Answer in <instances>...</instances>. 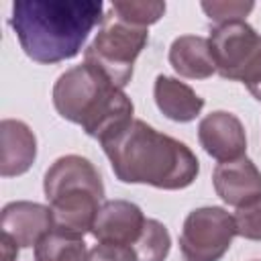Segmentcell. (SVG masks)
<instances>
[{"instance_id": "obj_7", "label": "cell", "mask_w": 261, "mask_h": 261, "mask_svg": "<svg viewBox=\"0 0 261 261\" xmlns=\"http://www.w3.org/2000/svg\"><path fill=\"white\" fill-rule=\"evenodd\" d=\"M216 73L239 82L245 67L261 45V35L247 20L214 24L208 37Z\"/></svg>"}, {"instance_id": "obj_20", "label": "cell", "mask_w": 261, "mask_h": 261, "mask_svg": "<svg viewBox=\"0 0 261 261\" xmlns=\"http://www.w3.org/2000/svg\"><path fill=\"white\" fill-rule=\"evenodd\" d=\"M86 261H135V253L124 245L98 243L88 251Z\"/></svg>"}, {"instance_id": "obj_2", "label": "cell", "mask_w": 261, "mask_h": 261, "mask_svg": "<svg viewBox=\"0 0 261 261\" xmlns=\"http://www.w3.org/2000/svg\"><path fill=\"white\" fill-rule=\"evenodd\" d=\"M102 20L100 0H16L10 12V27L22 51L37 63L75 57Z\"/></svg>"}, {"instance_id": "obj_13", "label": "cell", "mask_w": 261, "mask_h": 261, "mask_svg": "<svg viewBox=\"0 0 261 261\" xmlns=\"http://www.w3.org/2000/svg\"><path fill=\"white\" fill-rule=\"evenodd\" d=\"M153 96L157 108L175 122H192L204 108V98L198 96L188 84L169 77L157 75L153 86Z\"/></svg>"}, {"instance_id": "obj_19", "label": "cell", "mask_w": 261, "mask_h": 261, "mask_svg": "<svg viewBox=\"0 0 261 261\" xmlns=\"http://www.w3.org/2000/svg\"><path fill=\"white\" fill-rule=\"evenodd\" d=\"M232 218L239 237L249 241H261V196L239 206Z\"/></svg>"}, {"instance_id": "obj_6", "label": "cell", "mask_w": 261, "mask_h": 261, "mask_svg": "<svg viewBox=\"0 0 261 261\" xmlns=\"http://www.w3.org/2000/svg\"><path fill=\"white\" fill-rule=\"evenodd\" d=\"M237 237L232 214L220 206L192 210L179 232V251L186 261H220Z\"/></svg>"}, {"instance_id": "obj_21", "label": "cell", "mask_w": 261, "mask_h": 261, "mask_svg": "<svg viewBox=\"0 0 261 261\" xmlns=\"http://www.w3.org/2000/svg\"><path fill=\"white\" fill-rule=\"evenodd\" d=\"M241 84L247 86V90L261 102V45L257 49V53L253 55V59L249 61V65L245 67L241 80Z\"/></svg>"}, {"instance_id": "obj_1", "label": "cell", "mask_w": 261, "mask_h": 261, "mask_svg": "<svg viewBox=\"0 0 261 261\" xmlns=\"http://www.w3.org/2000/svg\"><path fill=\"white\" fill-rule=\"evenodd\" d=\"M100 145L114 175L122 184L184 190L192 186L200 173V161L186 143L159 133L139 118H133Z\"/></svg>"}, {"instance_id": "obj_22", "label": "cell", "mask_w": 261, "mask_h": 261, "mask_svg": "<svg viewBox=\"0 0 261 261\" xmlns=\"http://www.w3.org/2000/svg\"><path fill=\"white\" fill-rule=\"evenodd\" d=\"M0 243H2V255H4V261H16V257H18V245H14L8 237H4L2 234V239H0Z\"/></svg>"}, {"instance_id": "obj_12", "label": "cell", "mask_w": 261, "mask_h": 261, "mask_svg": "<svg viewBox=\"0 0 261 261\" xmlns=\"http://www.w3.org/2000/svg\"><path fill=\"white\" fill-rule=\"evenodd\" d=\"M0 175L14 177L31 169L37 159V137L27 122L4 118L0 122Z\"/></svg>"}, {"instance_id": "obj_5", "label": "cell", "mask_w": 261, "mask_h": 261, "mask_svg": "<svg viewBox=\"0 0 261 261\" xmlns=\"http://www.w3.org/2000/svg\"><path fill=\"white\" fill-rule=\"evenodd\" d=\"M149 41V31L128 24L110 10L104 14L102 27L84 51V61L100 69L114 86L124 88L133 77V67Z\"/></svg>"}, {"instance_id": "obj_8", "label": "cell", "mask_w": 261, "mask_h": 261, "mask_svg": "<svg viewBox=\"0 0 261 261\" xmlns=\"http://www.w3.org/2000/svg\"><path fill=\"white\" fill-rule=\"evenodd\" d=\"M198 141L204 151L220 163L241 159L247 153L245 126L239 116L226 110H214L200 120Z\"/></svg>"}, {"instance_id": "obj_3", "label": "cell", "mask_w": 261, "mask_h": 261, "mask_svg": "<svg viewBox=\"0 0 261 261\" xmlns=\"http://www.w3.org/2000/svg\"><path fill=\"white\" fill-rule=\"evenodd\" d=\"M51 96L61 118L80 124L88 137L100 143L124 128L135 112L124 90L86 61L63 71Z\"/></svg>"}, {"instance_id": "obj_10", "label": "cell", "mask_w": 261, "mask_h": 261, "mask_svg": "<svg viewBox=\"0 0 261 261\" xmlns=\"http://www.w3.org/2000/svg\"><path fill=\"white\" fill-rule=\"evenodd\" d=\"M143 210L128 200H106L92 226V234L98 243H114L133 247L145 228Z\"/></svg>"}, {"instance_id": "obj_15", "label": "cell", "mask_w": 261, "mask_h": 261, "mask_svg": "<svg viewBox=\"0 0 261 261\" xmlns=\"http://www.w3.org/2000/svg\"><path fill=\"white\" fill-rule=\"evenodd\" d=\"M84 237L53 228L35 245V261H86Z\"/></svg>"}, {"instance_id": "obj_16", "label": "cell", "mask_w": 261, "mask_h": 261, "mask_svg": "<svg viewBox=\"0 0 261 261\" xmlns=\"http://www.w3.org/2000/svg\"><path fill=\"white\" fill-rule=\"evenodd\" d=\"M135 253V261H165L171 249V237L163 222L155 218H147L145 228L137 243L130 247Z\"/></svg>"}, {"instance_id": "obj_4", "label": "cell", "mask_w": 261, "mask_h": 261, "mask_svg": "<svg viewBox=\"0 0 261 261\" xmlns=\"http://www.w3.org/2000/svg\"><path fill=\"white\" fill-rule=\"evenodd\" d=\"M43 192L53 212L55 228L84 237L92 232L100 206L104 204V184L94 163L82 155H63L47 171Z\"/></svg>"}, {"instance_id": "obj_17", "label": "cell", "mask_w": 261, "mask_h": 261, "mask_svg": "<svg viewBox=\"0 0 261 261\" xmlns=\"http://www.w3.org/2000/svg\"><path fill=\"white\" fill-rule=\"evenodd\" d=\"M110 12L120 20L149 29V24L157 22L165 12V2H147V0H130V2H112Z\"/></svg>"}, {"instance_id": "obj_18", "label": "cell", "mask_w": 261, "mask_h": 261, "mask_svg": "<svg viewBox=\"0 0 261 261\" xmlns=\"http://www.w3.org/2000/svg\"><path fill=\"white\" fill-rule=\"evenodd\" d=\"M202 10L214 24H224L232 20H245V16L255 8L251 0H204Z\"/></svg>"}, {"instance_id": "obj_11", "label": "cell", "mask_w": 261, "mask_h": 261, "mask_svg": "<svg viewBox=\"0 0 261 261\" xmlns=\"http://www.w3.org/2000/svg\"><path fill=\"white\" fill-rule=\"evenodd\" d=\"M216 196L228 206H243L261 196V171L245 155L234 161L218 163L212 171Z\"/></svg>"}, {"instance_id": "obj_14", "label": "cell", "mask_w": 261, "mask_h": 261, "mask_svg": "<svg viewBox=\"0 0 261 261\" xmlns=\"http://www.w3.org/2000/svg\"><path fill=\"white\" fill-rule=\"evenodd\" d=\"M171 67L188 80H206L216 73L210 43L200 35H181L169 47Z\"/></svg>"}, {"instance_id": "obj_9", "label": "cell", "mask_w": 261, "mask_h": 261, "mask_svg": "<svg viewBox=\"0 0 261 261\" xmlns=\"http://www.w3.org/2000/svg\"><path fill=\"white\" fill-rule=\"evenodd\" d=\"M2 234L8 237L20 249L35 247L47 232L55 228L53 212L49 206L39 202H10L0 212Z\"/></svg>"}]
</instances>
